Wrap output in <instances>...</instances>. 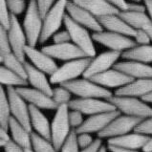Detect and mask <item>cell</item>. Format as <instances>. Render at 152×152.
I'll list each match as a JSON object with an SVG mask.
<instances>
[{
	"label": "cell",
	"mask_w": 152,
	"mask_h": 152,
	"mask_svg": "<svg viewBox=\"0 0 152 152\" xmlns=\"http://www.w3.org/2000/svg\"><path fill=\"white\" fill-rule=\"evenodd\" d=\"M92 58H84L68 60L61 66H58L54 74L50 76V82L52 84H62L77 80L80 76H83L86 69L88 68Z\"/></svg>",
	"instance_id": "obj_1"
},
{
	"label": "cell",
	"mask_w": 152,
	"mask_h": 152,
	"mask_svg": "<svg viewBox=\"0 0 152 152\" xmlns=\"http://www.w3.org/2000/svg\"><path fill=\"white\" fill-rule=\"evenodd\" d=\"M69 0H56L55 5L47 12L43 18V29L39 43L48 41L54 34L58 32L64 24L65 15H67V4Z\"/></svg>",
	"instance_id": "obj_2"
},
{
	"label": "cell",
	"mask_w": 152,
	"mask_h": 152,
	"mask_svg": "<svg viewBox=\"0 0 152 152\" xmlns=\"http://www.w3.org/2000/svg\"><path fill=\"white\" fill-rule=\"evenodd\" d=\"M60 85L66 87L72 94L79 98H97L107 99L113 96V93L110 90L86 77L64 82Z\"/></svg>",
	"instance_id": "obj_3"
},
{
	"label": "cell",
	"mask_w": 152,
	"mask_h": 152,
	"mask_svg": "<svg viewBox=\"0 0 152 152\" xmlns=\"http://www.w3.org/2000/svg\"><path fill=\"white\" fill-rule=\"evenodd\" d=\"M64 26L70 34L71 41L83 51L86 56L90 58H94L95 56H97L96 48L94 45L95 40L93 39L92 34H90L88 32L87 28L77 23L68 15H65Z\"/></svg>",
	"instance_id": "obj_4"
},
{
	"label": "cell",
	"mask_w": 152,
	"mask_h": 152,
	"mask_svg": "<svg viewBox=\"0 0 152 152\" xmlns=\"http://www.w3.org/2000/svg\"><path fill=\"white\" fill-rule=\"evenodd\" d=\"M108 102L114 104L116 108L120 110L124 115L138 117V118L146 119L152 117V108L146 104L147 102L142 99H139L136 97H127V96H116L107 99Z\"/></svg>",
	"instance_id": "obj_5"
},
{
	"label": "cell",
	"mask_w": 152,
	"mask_h": 152,
	"mask_svg": "<svg viewBox=\"0 0 152 152\" xmlns=\"http://www.w3.org/2000/svg\"><path fill=\"white\" fill-rule=\"evenodd\" d=\"M23 29L28 39V44L37 46L39 43L42 29L43 17L38 10L36 0H30L23 20Z\"/></svg>",
	"instance_id": "obj_6"
},
{
	"label": "cell",
	"mask_w": 152,
	"mask_h": 152,
	"mask_svg": "<svg viewBox=\"0 0 152 152\" xmlns=\"http://www.w3.org/2000/svg\"><path fill=\"white\" fill-rule=\"evenodd\" d=\"M69 105L61 104L58 107L52 121L51 133H52V144L54 145L56 151H59L64 142L66 141L71 131V125L69 121Z\"/></svg>",
	"instance_id": "obj_7"
},
{
	"label": "cell",
	"mask_w": 152,
	"mask_h": 152,
	"mask_svg": "<svg viewBox=\"0 0 152 152\" xmlns=\"http://www.w3.org/2000/svg\"><path fill=\"white\" fill-rule=\"evenodd\" d=\"M92 37L95 41L105 46L109 50L118 51L121 52V53L137 45L136 41L132 39L131 37L106 31V30L105 31L102 30L101 32H94Z\"/></svg>",
	"instance_id": "obj_8"
},
{
	"label": "cell",
	"mask_w": 152,
	"mask_h": 152,
	"mask_svg": "<svg viewBox=\"0 0 152 152\" xmlns=\"http://www.w3.org/2000/svg\"><path fill=\"white\" fill-rule=\"evenodd\" d=\"M9 102H10L12 116L19 121L23 126L31 133L32 132V124L31 116H30L29 106L26 103L24 98L16 91L15 87L8 86L6 87Z\"/></svg>",
	"instance_id": "obj_9"
},
{
	"label": "cell",
	"mask_w": 152,
	"mask_h": 152,
	"mask_svg": "<svg viewBox=\"0 0 152 152\" xmlns=\"http://www.w3.org/2000/svg\"><path fill=\"white\" fill-rule=\"evenodd\" d=\"M145 119L138 118L133 116H118L113 120L107 126L98 132L99 138H111L127 134L129 131L134 130L139 124H141Z\"/></svg>",
	"instance_id": "obj_10"
},
{
	"label": "cell",
	"mask_w": 152,
	"mask_h": 152,
	"mask_svg": "<svg viewBox=\"0 0 152 152\" xmlns=\"http://www.w3.org/2000/svg\"><path fill=\"white\" fill-rule=\"evenodd\" d=\"M69 108L72 110H79L83 115L92 116L103 112L117 110L116 106L107 99L101 101L97 98H79L70 101L68 103Z\"/></svg>",
	"instance_id": "obj_11"
},
{
	"label": "cell",
	"mask_w": 152,
	"mask_h": 152,
	"mask_svg": "<svg viewBox=\"0 0 152 152\" xmlns=\"http://www.w3.org/2000/svg\"><path fill=\"white\" fill-rule=\"evenodd\" d=\"M121 54H123L121 52L109 50L98 56H95L91 59L89 66L82 77L90 79V77L113 68L118 62L119 58H121Z\"/></svg>",
	"instance_id": "obj_12"
},
{
	"label": "cell",
	"mask_w": 152,
	"mask_h": 152,
	"mask_svg": "<svg viewBox=\"0 0 152 152\" xmlns=\"http://www.w3.org/2000/svg\"><path fill=\"white\" fill-rule=\"evenodd\" d=\"M8 37L10 39L12 53L25 61V47L28 45V39L26 37L23 26H21L17 16L12 15V21L10 28L7 30Z\"/></svg>",
	"instance_id": "obj_13"
},
{
	"label": "cell",
	"mask_w": 152,
	"mask_h": 152,
	"mask_svg": "<svg viewBox=\"0 0 152 152\" xmlns=\"http://www.w3.org/2000/svg\"><path fill=\"white\" fill-rule=\"evenodd\" d=\"M67 15L88 30H92L94 32H101L103 30L102 24L99 23V19L93 15L85 8L77 5L73 0H69L67 4Z\"/></svg>",
	"instance_id": "obj_14"
},
{
	"label": "cell",
	"mask_w": 152,
	"mask_h": 152,
	"mask_svg": "<svg viewBox=\"0 0 152 152\" xmlns=\"http://www.w3.org/2000/svg\"><path fill=\"white\" fill-rule=\"evenodd\" d=\"M42 50L49 56H51L53 58L64 60V61H68V60L87 56L84 54L83 51L80 48H79V47L72 41L59 43V44L53 43V44L43 46Z\"/></svg>",
	"instance_id": "obj_15"
},
{
	"label": "cell",
	"mask_w": 152,
	"mask_h": 152,
	"mask_svg": "<svg viewBox=\"0 0 152 152\" xmlns=\"http://www.w3.org/2000/svg\"><path fill=\"white\" fill-rule=\"evenodd\" d=\"M121 113V112L120 110L117 109L114 111L103 112L92 115L87 120H85L80 127L76 128V131L77 134L99 132L105 128L113 120L120 116Z\"/></svg>",
	"instance_id": "obj_16"
},
{
	"label": "cell",
	"mask_w": 152,
	"mask_h": 152,
	"mask_svg": "<svg viewBox=\"0 0 152 152\" xmlns=\"http://www.w3.org/2000/svg\"><path fill=\"white\" fill-rule=\"evenodd\" d=\"M16 91L24 99L30 104L37 106L40 109H49V110H56L59 106L56 103L53 98L42 91L36 89V88H29L27 86H22V87H15Z\"/></svg>",
	"instance_id": "obj_17"
},
{
	"label": "cell",
	"mask_w": 152,
	"mask_h": 152,
	"mask_svg": "<svg viewBox=\"0 0 152 152\" xmlns=\"http://www.w3.org/2000/svg\"><path fill=\"white\" fill-rule=\"evenodd\" d=\"M25 55L34 66L46 73L47 75L51 76L58 67L55 61V58L45 53L42 49H37V46H31L28 44L25 47Z\"/></svg>",
	"instance_id": "obj_18"
},
{
	"label": "cell",
	"mask_w": 152,
	"mask_h": 152,
	"mask_svg": "<svg viewBox=\"0 0 152 152\" xmlns=\"http://www.w3.org/2000/svg\"><path fill=\"white\" fill-rule=\"evenodd\" d=\"M89 80L105 88H121L134 80L133 77L114 67L90 77Z\"/></svg>",
	"instance_id": "obj_19"
},
{
	"label": "cell",
	"mask_w": 152,
	"mask_h": 152,
	"mask_svg": "<svg viewBox=\"0 0 152 152\" xmlns=\"http://www.w3.org/2000/svg\"><path fill=\"white\" fill-rule=\"evenodd\" d=\"M114 68L125 73L134 80L152 77V66L148 63L136 61V60H126V61L117 62Z\"/></svg>",
	"instance_id": "obj_20"
},
{
	"label": "cell",
	"mask_w": 152,
	"mask_h": 152,
	"mask_svg": "<svg viewBox=\"0 0 152 152\" xmlns=\"http://www.w3.org/2000/svg\"><path fill=\"white\" fill-rule=\"evenodd\" d=\"M151 137L149 135L140 133H133V134H125V135L111 137L108 139L107 144L110 145H115L118 147L127 149H139L141 147H144L147 142H149Z\"/></svg>",
	"instance_id": "obj_21"
},
{
	"label": "cell",
	"mask_w": 152,
	"mask_h": 152,
	"mask_svg": "<svg viewBox=\"0 0 152 152\" xmlns=\"http://www.w3.org/2000/svg\"><path fill=\"white\" fill-rule=\"evenodd\" d=\"M152 92V77L151 79H136L130 83L118 88L114 95L116 96H127L142 98Z\"/></svg>",
	"instance_id": "obj_22"
},
{
	"label": "cell",
	"mask_w": 152,
	"mask_h": 152,
	"mask_svg": "<svg viewBox=\"0 0 152 152\" xmlns=\"http://www.w3.org/2000/svg\"><path fill=\"white\" fill-rule=\"evenodd\" d=\"M98 19L99 21V23L102 24V28L105 29L106 31L123 34H125V36L133 37L136 34V30L132 28L131 26L120 15V14L102 16V17H99Z\"/></svg>",
	"instance_id": "obj_23"
},
{
	"label": "cell",
	"mask_w": 152,
	"mask_h": 152,
	"mask_svg": "<svg viewBox=\"0 0 152 152\" xmlns=\"http://www.w3.org/2000/svg\"><path fill=\"white\" fill-rule=\"evenodd\" d=\"M73 1L77 5L85 8L97 18L109 15H118L121 12L118 8L107 0H73Z\"/></svg>",
	"instance_id": "obj_24"
},
{
	"label": "cell",
	"mask_w": 152,
	"mask_h": 152,
	"mask_svg": "<svg viewBox=\"0 0 152 152\" xmlns=\"http://www.w3.org/2000/svg\"><path fill=\"white\" fill-rule=\"evenodd\" d=\"M26 72H27V80L34 88L38 89L42 92L46 93L49 96H53V89L50 85V80H48L46 75L43 71L37 69L32 63L25 61Z\"/></svg>",
	"instance_id": "obj_25"
},
{
	"label": "cell",
	"mask_w": 152,
	"mask_h": 152,
	"mask_svg": "<svg viewBox=\"0 0 152 152\" xmlns=\"http://www.w3.org/2000/svg\"><path fill=\"white\" fill-rule=\"evenodd\" d=\"M30 116H31V124L34 129L40 136L45 138L46 140L52 142V133H51V125L48 119L45 115L40 111V108L29 104Z\"/></svg>",
	"instance_id": "obj_26"
},
{
	"label": "cell",
	"mask_w": 152,
	"mask_h": 152,
	"mask_svg": "<svg viewBox=\"0 0 152 152\" xmlns=\"http://www.w3.org/2000/svg\"><path fill=\"white\" fill-rule=\"evenodd\" d=\"M9 126L12 132V140L23 148H33L31 133L26 129L15 117H11Z\"/></svg>",
	"instance_id": "obj_27"
},
{
	"label": "cell",
	"mask_w": 152,
	"mask_h": 152,
	"mask_svg": "<svg viewBox=\"0 0 152 152\" xmlns=\"http://www.w3.org/2000/svg\"><path fill=\"white\" fill-rule=\"evenodd\" d=\"M121 58L126 60H136L149 64L152 62V45H136L131 49L123 52Z\"/></svg>",
	"instance_id": "obj_28"
},
{
	"label": "cell",
	"mask_w": 152,
	"mask_h": 152,
	"mask_svg": "<svg viewBox=\"0 0 152 152\" xmlns=\"http://www.w3.org/2000/svg\"><path fill=\"white\" fill-rule=\"evenodd\" d=\"M120 15L126 21V22L135 30L146 29L152 25V21L148 14L146 12H138L131 11H121Z\"/></svg>",
	"instance_id": "obj_29"
},
{
	"label": "cell",
	"mask_w": 152,
	"mask_h": 152,
	"mask_svg": "<svg viewBox=\"0 0 152 152\" xmlns=\"http://www.w3.org/2000/svg\"><path fill=\"white\" fill-rule=\"evenodd\" d=\"M0 82H1V85L6 86V87H8V86L22 87V86H27L29 84L27 79L10 70L4 65H2L1 68H0Z\"/></svg>",
	"instance_id": "obj_30"
},
{
	"label": "cell",
	"mask_w": 152,
	"mask_h": 152,
	"mask_svg": "<svg viewBox=\"0 0 152 152\" xmlns=\"http://www.w3.org/2000/svg\"><path fill=\"white\" fill-rule=\"evenodd\" d=\"M0 61L2 65L9 68L10 70L17 73L18 75L22 76L25 79H27V72H26L25 61L21 60L18 56L14 53H10L3 56H0Z\"/></svg>",
	"instance_id": "obj_31"
},
{
	"label": "cell",
	"mask_w": 152,
	"mask_h": 152,
	"mask_svg": "<svg viewBox=\"0 0 152 152\" xmlns=\"http://www.w3.org/2000/svg\"><path fill=\"white\" fill-rule=\"evenodd\" d=\"M11 115L12 112L7 90L4 89L3 85H1V88H0V126L1 128L5 130L10 128L9 123H10V119L12 117Z\"/></svg>",
	"instance_id": "obj_32"
},
{
	"label": "cell",
	"mask_w": 152,
	"mask_h": 152,
	"mask_svg": "<svg viewBox=\"0 0 152 152\" xmlns=\"http://www.w3.org/2000/svg\"><path fill=\"white\" fill-rule=\"evenodd\" d=\"M31 140L33 145V150L34 152H58L52 142L46 140L38 133L31 132Z\"/></svg>",
	"instance_id": "obj_33"
},
{
	"label": "cell",
	"mask_w": 152,
	"mask_h": 152,
	"mask_svg": "<svg viewBox=\"0 0 152 152\" xmlns=\"http://www.w3.org/2000/svg\"><path fill=\"white\" fill-rule=\"evenodd\" d=\"M71 95L72 93L66 87L59 84L58 87L53 89V96H52V98L58 105H61V104H68L70 102Z\"/></svg>",
	"instance_id": "obj_34"
},
{
	"label": "cell",
	"mask_w": 152,
	"mask_h": 152,
	"mask_svg": "<svg viewBox=\"0 0 152 152\" xmlns=\"http://www.w3.org/2000/svg\"><path fill=\"white\" fill-rule=\"evenodd\" d=\"M77 133L76 128H72L70 134L61 147V152H79V144H77Z\"/></svg>",
	"instance_id": "obj_35"
},
{
	"label": "cell",
	"mask_w": 152,
	"mask_h": 152,
	"mask_svg": "<svg viewBox=\"0 0 152 152\" xmlns=\"http://www.w3.org/2000/svg\"><path fill=\"white\" fill-rule=\"evenodd\" d=\"M12 14L9 10L6 0H0V25L8 30L11 26Z\"/></svg>",
	"instance_id": "obj_36"
},
{
	"label": "cell",
	"mask_w": 152,
	"mask_h": 152,
	"mask_svg": "<svg viewBox=\"0 0 152 152\" xmlns=\"http://www.w3.org/2000/svg\"><path fill=\"white\" fill-rule=\"evenodd\" d=\"M12 46L8 37V32L5 28L0 26V56L12 53Z\"/></svg>",
	"instance_id": "obj_37"
},
{
	"label": "cell",
	"mask_w": 152,
	"mask_h": 152,
	"mask_svg": "<svg viewBox=\"0 0 152 152\" xmlns=\"http://www.w3.org/2000/svg\"><path fill=\"white\" fill-rule=\"evenodd\" d=\"M7 5L11 14L15 16L22 15L25 10H27V4L25 0H6Z\"/></svg>",
	"instance_id": "obj_38"
},
{
	"label": "cell",
	"mask_w": 152,
	"mask_h": 152,
	"mask_svg": "<svg viewBox=\"0 0 152 152\" xmlns=\"http://www.w3.org/2000/svg\"><path fill=\"white\" fill-rule=\"evenodd\" d=\"M134 132L145 135H152V117L145 119L141 124H139L134 128Z\"/></svg>",
	"instance_id": "obj_39"
},
{
	"label": "cell",
	"mask_w": 152,
	"mask_h": 152,
	"mask_svg": "<svg viewBox=\"0 0 152 152\" xmlns=\"http://www.w3.org/2000/svg\"><path fill=\"white\" fill-rule=\"evenodd\" d=\"M134 40L136 41L137 45H146L152 42L149 34L145 29L136 30V34L134 36Z\"/></svg>",
	"instance_id": "obj_40"
},
{
	"label": "cell",
	"mask_w": 152,
	"mask_h": 152,
	"mask_svg": "<svg viewBox=\"0 0 152 152\" xmlns=\"http://www.w3.org/2000/svg\"><path fill=\"white\" fill-rule=\"evenodd\" d=\"M82 113L79 110H72L69 111V121L72 128H77L83 124V117Z\"/></svg>",
	"instance_id": "obj_41"
},
{
	"label": "cell",
	"mask_w": 152,
	"mask_h": 152,
	"mask_svg": "<svg viewBox=\"0 0 152 152\" xmlns=\"http://www.w3.org/2000/svg\"><path fill=\"white\" fill-rule=\"evenodd\" d=\"M36 1L37 3L38 10H39L43 18H44L46 14L51 10L52 7H53L55 5V3L56 2V0H36Z\"/></svg>",
	"instance_id": "obj_42"
},
{
	"label": "cell",
	"mask_w": 152,
	"mask_h": 152,
	"mask_svg": "<svg viewBox=\"0 0 152 152\" xmlns=\"http://www.w3.org/2000/svg\"><path fill=\"white\" fill-rule=\"evenodd\" d=\"M52 40H53V43H56V44L70 42L71 37H70V34H69V32L67 31V30H64V31L56 32L54 36L52 37Z\"/></svg>",
	"instance_id": "obj_43"
},
{
	"label": "cell",
	"mask_w": 152,
	"mask_h": 152,
	"mask_svg": "<svg viewBox=\"0 0 152 152\" xmlns=\"http://www.w3.org/2000/svg\"><path fill=\"white\" fill-rule=\"evenodd\" d=\"M93 142V138L91 137L89 133H81L77 136V144H79L81 149L88 147Z\"/></svg>",
	"instance_id": "obj_44"
},
{
	"label": "cell",
	"mask_w": 152,
	"mask_h": 152,
	"mask_svg": "<svg viewBox=\"0 0 152 152\" xmlns=\"http://www.w3.org/2000/svg\"><path fill=\"white\" fill-rule=\"evenodd\" d=\"M5 152H24V148L18 145L14 140H11L7 142V145L4 146Z\"/></svg>",
	"instance_id": "obj_45"
},
{
	"label": "cell",
	"mask_w": 152,
	"mask_h": 152,
	"mask_svg": "<svg viewBox=\"0 0 152 152\" xmlns=\"http://www.w3.org/2000/svg\"><path fill=\"white\" fill-rule=\"evenodd\" d=\"M127 11L131 12H145L146 7L144 4H141V2H128Z\"/></svg>",
	"instance_id": "obj_46"
},
{
	"label": "cell",
	"mask_w": 152,
	"mask_h": 152,
	"mask_svg": "<svg viewBox=\"0 0 152 152\" xmlns=\"http://www.w3.org/2000/svg\"><path fill=\"white\" fill-rule=\"evenodd\" d=\"M101 147H102V140H101V138H99V139H96L88 147L83 148L80 152H99Z\"/></svg>",
	"instance_id": "obj_47"
},
{
	"label": "cell",
	"mask_w": 152,
	"mask_h": 152,
	"mask_svg": "<svg viewBox=\"0 0 152 152\" xmlns=\"http://www.w3.org/2000/svg\"><path fill=\"white\" fill-rule=\"evenodd\" d=\"M107 1H109L115 7L118 8L121 12V11H127V8H128L127 0H107Z\"/></svg>",
	"instance_id": "obj_48"
},
{
	"label": "cell",
	"mask_w": 152,
	"mask_h": 152,
	"mask_svg": "<svg viewBox=\"0 0 152 152\" xmlns=\"http://www.w3.org/2000/svg\"><path fill=\"white\" fill-rule=\"evenodd\" d=\"M10 141H11V139H10V136L8 135L7 130L0 128V145L5 146L7 145V142Z\"/></svg>",
	"instance_id": "obj_49"
},
{
	"label": "cell",
	"mask_w": 152,
	"mask_h": 152,
	"mask_svg": "<svg viewBox=\"0 0 152 152\" xmlns=\"http://www.w3.org/2000/svg\"><path fill=\"white\" fill-rule=\"evenodd\" d=\"M108 149L111 152H138L134 149H127V148H123V147H118L115 145H108Z\"/></svg>",
	"instance_id": "obj_50"
},
{
	"label": "cell",
	"mask_w": 152,
	"mask_h": 152,
	"mask_svg": "<svg viewBox=\"0 0 152 152\" xmlns=\"http://www.w3.org/2000/svg\"><path fill=\"white\" fill-rule=\"evenodd\" d=\"M144 3L146 7V12H148V15L152 21V0H144Z\"/></svg>",
	"instance_id": "obj_51"
},
{
	"label": "cell",
	"mask_w": 152,
	"mask_h": 152,
	"mask_svg": "<svg viewBox=\"0 0 152 152\" xmlns=\"http://www.w3.org/2000/svg\"><path fill=\"white\" fill-rule=\"evenodd\" d=\"M144 152H152V138L149 140V142L142 147Z\"/></svg>",
	"instance_id": "obj_52"
},
{
	"label": "cell",
	"mask_w": 152,
	"mask_h": 152,
	"mask_svg": "<svg viewBox=\"0 0 152 152\" xmlns=\"http://www.w3.org/2000/svg\"><path fill=\"white\" fill-rule=\"evenodd\" d=\"M142 99L144 102H147V103H152V92L149 93V94H147V95H145V97H142Z\"/></svg>",
	"instance_id": "obj_53"
},
{
	"label": "cell",
	"mask_w": 152,
	"mask_h": 152,
	"mask_svg": "<svg viewBox=\"0 0 152 152\" xmlns=\"http://www.w3.org/2000/svg\"><path fill=\"white\" fill-rule=\"evenodd\" d=\"M146 31H147V33L149 34V36H150V38H151V41H152V25H150L149 27H147L146 29Z\"/></svg>",
	"instance_id": "obj_54"
},
{
	"label": "cell",
	"mask_w": 152,
	"mask_h": 152,
	"mask_svg": "<svg viewBox=\"0 0 152 152\" xmlns=\"http://www.w3.org/2000/svg\"><path fill=\"white\" fill-rule=\"evenodd\" d=\"M99 152H106V148H105V146H102L101 148H99Z\"/></svg>",
	"instance_id": "obj_55"
},
{
	"label": "cell",
	"mask_w": 152,
	"mask_h": 152,
	"mask_svg": "<svg viewBox=\"0 0 152 152\" xmlns=\"http://www.w3.org/2000/svg\"><path fill=\"white\" fill-rule=\"evenodd\" d=\"M24 152H34L32 148H24Z\"/></svg>",
	"instance_id": "obj_56"
},
{
	"label": "cell",
	"mask_w": 152,
	"mask_h": 152,
	"mask_svg": "<svg viewBox=\"0 0 152 152\" xmlns=\"http://www.w3.org/2000/svg\"><path fill=\"white\" fill-rule=\"evenodd\" d=\"M129 1H131V2H141V1H142V0H129Z\"/></svg>",
	"instance_id": "obj_57"
},
{
	"label": "cell",
	"mask_w": 152,
	"mask_h": 152,
	"mask_svg": "<svg viewBox=\"0 0 152 152\" xmlns=\"http://www.w3.org/2000/svg\"><path fill=\"white\" fill-rule=\"evenodd\" d=\"M29 1H30V0H29Z\"/></svg>",
	"instance_id": "obj_58"
}]
</instances>
